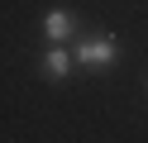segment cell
<instances>
[{
	"label": "cell",
	"instance_id": "obj_2",
	"mask_svg": "<svg viewBox=\"0 0 148 143\" xmlns=\"http://www.w3.org/2000/svg\"><path fill=\"white\" fill-rule=\"evenodd\" d=\"M43 34L53 38V43H67L72 34H77V14H72V10H48V14H43Z\"/></svg>",
	"mask_w": 148,
	"mask_h": 143
},
{
	"label": "cell",
	"instance_id": "obj_1",
	"mask_svg": "<svg viewBox=\"0 0 148 143\" xmlns=\"http://www.w3.org/2000/svg\"><path fill=\"white\" fill-rule=\"evenodd\" d=\"M72 62L91 67V72H105V67L119 62V43H115V38H81L77 53H72Z\"/></svg>",
	"mask_w": 148,
	"mask_h": 143
},
{
	"label": "cell",
	"instance_id": "obj_3",
	"mask_svg": "<svg viewBox=\"0 0 148 143\" xmlns=\"http://www.w3.org/2000/svg\"><path fill=\"white\" fill-rule=\"evenodd\" d=\"M67 72H72V53L62 43H53L48 53H43V76H48V81H62Z\"/></svg>",
	"mask_w": 148,
	"mask_h": 143
}]
</instances>
